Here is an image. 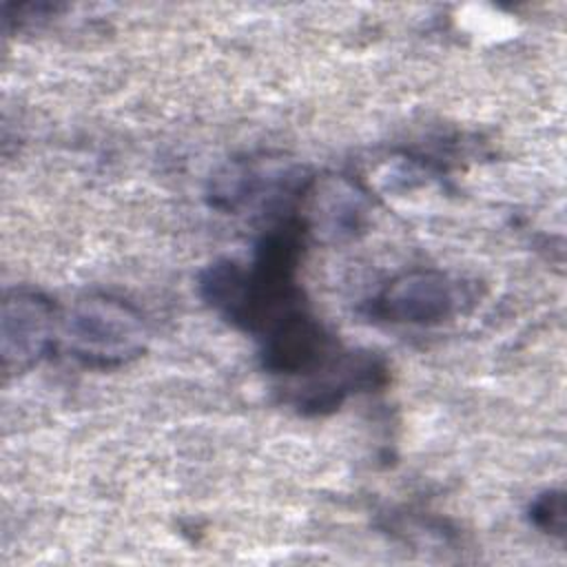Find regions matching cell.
I'll return each mask as SVG.
<instances>
[{
  "label": "cell",
  "mask_w": 567,
  "mask_h": 567,
  "mask_svg": "<svg viewBox=\"0 0 567 567\" xmlns=\"http://www.w3.org/2000/svg\"><path fill=\"white\" fill-rule=\"evenodd\" d=\"M62 337L69 357L80 365L115 370L142 357L148 326L131 301L109 292H91L69 310Z\"/></svg>",
  "instance_id": "1"
},
{
  "label": "cell",
  "mask_w": 567,
  "mask_h": 567,
  "mask_svg": "<svg viewBox=\"0 0 567 567\" xmlns=\"http://www.w3.org/2000/svg\"><path fill=\"white\" fill-rule=\"evenodd\" d=\"M458 286L434 268H414L390 279L363 310L368 317L396 326H439L458 310Z\"/></svg>",
  "instance_id": "2"
},
{
  "label": "cell",
  "mask_w": 567,
  "mask_h": 567,
  "mask_svg": "<svg viewBox=\"0 0 567 567\" xmlns=\"http://www.w3.org/2000/svg\"><path fill=\"white\" fill-rule=\"evenodd\" d=\"M2 370L20 374L38 365L58 346L55 303L31 288H13L2 299L0 319Z\"/></svg>",
  "instance_id": "3"
},
{
  "label": "cell",
  "mask_w": 567,
  "mask_h": 567,
  "mask_svg": "<svg viewBox=\"0 0 567 567\" xmlns=\"http://www.w3.org/2000/svg\"><path fill=\"white\" fill-rule=\"evenodd\" d=\"M312 197L310 213H301L310 235L323 233L326 237L341 241L352 239L365 228L368 221V197L357 184L348 179H332L323 188L317 177L308 186Z\"/></svg>",
  "instance_id": "4"
},
{
  "label": "cell",
  "mask_w": 567,
  "mask_h": 567,
  "mask_svg": "<svg viewBox=\"0 0 567 567\" xmlns=\"http://www.w3.org/2000/svg\"><path fill=\"white\" fill-rule=\"evenodd\" d=\"M529 523L551 536L563 540L565 538V525H567V498L563 489H545L538 496L532 498L527 509Z\"/></svg>",
  "instance_id": "5"
}]
</instances>
